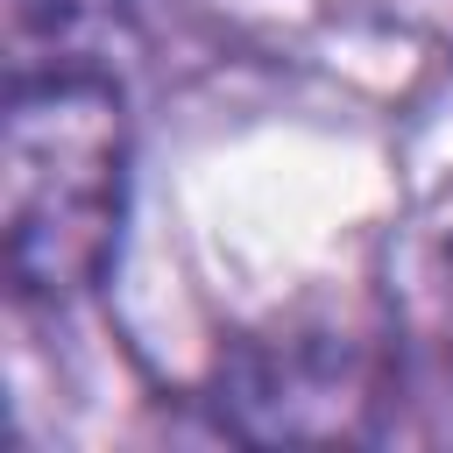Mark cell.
Wrapping results in <instances>:
<instances>
[{"instance_id":"7a4b0ae2","label":"cell","mask_w":453,"mask_h":453,"mask_svg":"<svg viewBox=\"0 0 453 453\" xmlns=\"http://www.w3.org/2000/svg\"><path fill=\"white\" fill-rule=\"evenodd\" d=\"M7 78L28 71H120L127 0H0Z\"/></svg>"},{"instance_id":"6da1fadb","label":"cell","mask_w":453,"mask_h":453,"mask_svg":"<svg viewBox=\"0 0 453 453\" xmlns=\"http://www.w3.org/2000/svg\"><path fill=\"white\" fill-rule=\"evenodd\" d=\"M127 92L120 71H28L7 78L0 134V241L21 304L85 297L127 212Z\"/></svg>"},{"instance_id":"3957f363","label":"cell","mask_w":453,"mask_h":453,"mask_svg":"<svg viewBox=\"0 0 453 453\" xmlns=\"http://www.w3.org/2000/svg\"><path fill=\"white\" fill-rule=\"evenodd\" d=\"M439 262H446V276H453V212H446V226H439Z\"/></svg>"}]
</instances>
